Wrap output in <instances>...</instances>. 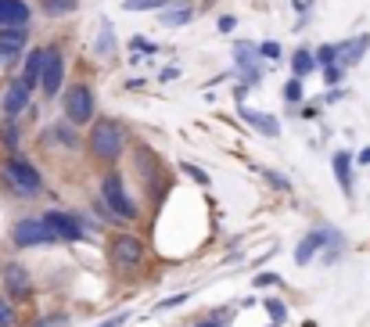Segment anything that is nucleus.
Listing matches in <instances>:
<instances>
[{
	"mask_svg": "<svg viewBox=\"0 0 370 327\" xmlns=\"http://www.w3.org/2000/svg\"><path fill=\"white\" fill-rule=\"evenodd\" d=\"M87 148L98 162H119L122 151H126V130L119 119H98L90 126V137H87Z\"/></svg>",
	"mask_w": 370,
	"mask_h": 327,
	"instance_id": "nucleus-1",
	"label": "nucleus"
},
{
	"mask_svg": "<svg viewBox=\"0 0 370 327\" xmlns=\"http://www.w3.org/2000/svg\"><path fill=\"white\" fill-rule=\"evenodd\" d=\"M4 180L14 194H22V198H33L43 191V177H40V169L33 162H25L22 155H11V159L4 162Z\"/></svg>",
	"mask_w": 370,
	"mask_h": 327,
	"instance_id": "nucleus-2",
	"label": "nucleus"
},
{
	"mask_svg": "<svg viewBox=\"0 0 370 327\" xmlns=\"http://www.w3.org/2000/svg\"><path fill=\"white\" fill-rule=\"evenodd\" d=\"M101 198H105V209L116 216V220H137V205H133V198L126 194L122 173H108L101 180Z\"/></svg>",
	"mask_w": 370,
	"mask_h": 327,
	"instance_id": "nucleus-3",
	"label": "nucleus"
},
{
	"mask_svg": "<svg viewBox=\"0 0 370 327\" xmlns=\"http://www.w3.org/2000/svg\"><path fill=\"white\" fill-rule=\"evenodd\" d=\"M94 112H98V101H94V87L90 83H76L65 93V119L72 126H87L94 122Z\"/></svg>",
	"mask_w": 370,
	"mask_h": 327,
	"instance_id": "nucleus-4",
	"label": "nucleus"
},
{
	"mask_svg": "<svg viewBox=\"0 0 370 327\" xmlns=\"http://www.w3.org/2000/svg\"><path fill=\"white\" fill-rule=\"evenodd\" d=\"M111 262H116V270H137L144 262V241L133 234H116L111 238Z\"/></svg>",
	"mask_w": 370,
	"mask_h": 327,
	"instance_id": "nucleus-5",
	"label": "nucleus"
},
{
	"mask_svg": "<svg viewBox=\"0 0 370 327\" xmlns=\"http://www.w3.org/2000/svg\"><path fill=\"white\" fill-rule=\"evenodd\" d=\"M61 80H65V54H61V47H47L43 72H40V87H43L47 98H54L61 90Z\"/></svg>",
	"mask_w": 370,
	"mask_h": 327,
	"instance_id": "nucleus-6",
	"label": "nucleus"
},
{
	"mask_svg": "<svg viewBox=\"0 0 370 327\" xmlns=\"http://www.w3.org/2000/svg\"><path fill=\"white\" fill-rule=\"evenodd\" d=\"M58 241L51 230H47L43 220H22L19 227H14V245L19 248H33V245H51Z\"/></svg>",
	"mask_w": 370,
	"mask_h": 327,
	"instance_id": "nucleus-7",
	"label": "nucleus"
},
{
	"mask_svg": "<svg viewBox=\"0 0 370 327\" xmlns=\"http://www.w3.org/2000/svg\"><path fill=\"white\" fill-rule=\"evenodd\" d=\"M29 98H33V83H25V80H11L8 90H4V115L14 119V115H22L25 108H29Z\"/></svg>",
	"mask_w": 370,
	"mask_h": 327,
	"instance_id": "nucleus-8",
	"label": "nucleus"
},
{
	"mask_svg": "<svg viewBox=\"0 0 370 327\" xmlns=\"http://www.w3.org/2000/svg\"><path fill=\"white\" fill-rule=\"evenodd\" d=\"M43 223L61 241H79V238H83V227H79V220H76V216H69V212H47Z\"/></svg>",
	"mask_w": 370,
	"mask_h": 327,
	"instance_id": "nucleus-9",
	"label": "nucleus"
},
{
	"mask_svg": "<svg viewBox=\"0 0 370 327\" xmlns=\"http://www.w3.org/2000/svg\"><path fill=\"white\" fill-rule=\"evenodd\" d=\"M234 58H237V69L245 72V83H259L263 80V69H259V47L252 43H237L234 47Z\"/></svg>",
	"mask_w": 370,
	"mask_h": 327,
	"instance_id": "nucleus-10",
	"label": "nucleus"
},
{
	"mask_svg": "<svg viewBox=\"0 0 370 327\" xmlns=\"http://www.w3.org/2000/svg\"><path fill=\"white\" fill-rule=\"evenodd\" d=\"M367 47H370L367 33L352 36V40H342V43H334V61H342V69H349V65H356V61H363Z\"/></svg>",
	"mask_w": 370,
	"mask_h": 327,
	"instance_id": "nucleus-11",
	"label": "nucleus"
},
{
	"mask_svg": "<svg viewBox=\"0 0 370 327\" xmlns=\"http://www.w3.org/2000/svg\"><path fill=\"white\" fill-rule=\"evenodd\" d=\"M334 238V230H313L309 238H305L298 248H295V262H302V267H309V259L320 252V248H324L327 241Z\"/></svg>",
	"mask_w": 370,
	"mask_h": 327,
	"instance_id": "nucleus-12",
	"label": "nucleus"
},
{
	"mask_svg": "<svg viewBox=\"0 0 370 327\" xmlns=\"http://www.w3.org/2000/svg\"><path fill=\"white\" fill-rule=\"evenodd\" d=\"M29 4L25 0H0V29L4 25H25L29 22Z\"/></svg>",
	"mask_w": 370,
	"mask_h": 327,
	"instance_id": "nucleus-13",
	"label": "nucleus"
},
{
	"mask_svg": "<svg viewBox=\"0 0 370 327\" xmlns=\"http://www.w3.org/2000/svg\"><path fill=\"white\" fill-rule=\"evenodd\" d=\"M241 115H245L248 126L259 130L263 137H277V133H281V122L273 119V115H266V112H252V108H241Z\"/></svg>",
	"mask_w": 370,
	"mask_h": 327,
	"instance_id": "nucleus-14",
	"label": "nucleus"
},
{
	"mask_svg": "<svg viewBox=\"0 0 370 327\" xmlns=\"http://www.w3.org/2000/svg\"><path fill=\"white\" fill-rule=\"evenodd\" d=\"M4 284H8V291L14 295V299H25V295H29V273L19 267V262H8V270H4Z\"/></svg>",
	"mask_w": 370,
	"mask_h": 327,
	"instance_id": "nucleus-15",
	"label": "nucleus"
},
{
	"mask_svg": "<svg viewBox=\"0 0 370 327\" xmlns=\"http://www.w3.org/2000/svg\"><path fill=\"white\" fill-rule=\"evenodd\" d=\"M334 177L342 183V191L352 194V155L349 151H334Z\"/></svg>",
	"mask_w": 370,
	"mask_h": 327,
	"instance_id": "nucleus-16",
	"label": "nucleus"
},
{
	"mask_svg": "<svg viewBox=\"0 0 370 327\" xmlns=\"http://www.w3.org/2000/svg\"><path fill=\"white\" fill-rule=\"evenodd\" d=\"M25 43H29L25 25H4V29H0V47H8V51H22Z\"/></svg>",
	"mask_w": 370,
	"mask_h": 327,
	"instance_id": "nucleus-17",
	"label": "nucleus"
},
{
	"mask_svg": "<svg viewBox=\"0 0 370 327\" xmlns=\"http://www.w3.org/2000/svg\"><path fill=\"white\" fill-rule=\"evenodd\" d=\"M43 54H47L43 47H36V51H29V54H25V72H22V80H25V83H33V87L40 83V72H43Z\"/></svg>",
	"mask_w": 370,
	"mask_h": 327,
	"instance_id": "nucleus-18",
	"label": "nucleus"
},
{
	"mask_svg": "<svg viewBox=\"0 0 370 327\" xmlns=\"http://www.w3.org/2000/svg\"><path fill=\"white\" fill-rule=\"evenodd\" d=\"M184 0H122V8L126 11H155V8H180Z\"/></svg>",
	"mask_w": 370,
	"mask_h": 327,
	"instance_id": "nucleus-19",
	"label": "nucleus"
},
{
	"mask_svg": "<svg viewBox=\"0 0 370 327\" xmlns=\"http://www.w3.org/2000/svg\"><path fill=\"white\" fill-rule=\"evenodd\" d=\"M191 19H195V8H191V4H180V8L162 11V22H166V25H187Z\"/></svg>",
	"mask_w": 370,
	"mask_h": 327,
	"instance_id": "nucleus-20",
	"label": "nucleus"
},
{
	"mask_svg": "<svg viewBox=\"0 0 370 327\" xmlns=\"http://www.w3.org/2000/svg\"><path fill=\"white\" fill-rule=\"evenodd\" d=\"M316 69V58L309 54V51H295V58H292V72L298 76V80H302V76H309Z\"/></svg>",
	"mask_w": 370,
	"mask_h": 327,
	"instance_id": "nucleus-21",
	"label": "nucleus"
},
{
	"mask_svg": "<svg viewBox=\"0 0 370 327\" xmlns=\"http://www.w3.org/2000/svg\"><path fill=\"white\" fill-rule=\"evenodd\" d=\"M40 4H43V11L51 14V19H61V14H69V11L79 8V0H40Z\"/></svg>",
	"mask_w": 370,
	"mask_h": 327,
	"instance_id": "nucleus-22",
	"label": "nucleus"
},
{
	"mask_svg": "<svg viewBox=\"0 0 370 327\" xmlns=\"http://www.w3.org/2000/svg\"><path fill=\"white\" fill-rule=\"evenodd\" d=\"M111 47H116V36H111V25L105 22V25H101V40H98V54H101V58L111 54Z\"/></svg>",
	"mask_w": 370,
	"mask_h": 327,
	"instance_id": "nucleus-23",
	"label": "nucleus"
},
{
	"mask_svg": "<svg viewBox=\"0 0 370 327\" xmlns=\"http://www.w3.org/2000/svg\"><path fill=\"white\" fill-rule=\"evenodd\" d=\"M0 137H4V144L14 151V148H19V126H14V119H8L4 122V130H0Z\"/></svg>",
	"mask_w": 370,
	"mask_h": 327,
	"instance_id": "nucleus-24",
	"label": "nucleus"
},
{
	"mask_svg": "<svg viewBox=\"0 0 370 327\" xmlns=\"http://www.w3.org/2000/svg\"><path fill=\"white\" fill-rule=\"evenodd\" d=\"M302 93H305V90H302V80H298V76H292V80L284 83V98H287V101H302Z\"/></svg>",
	"mask_w": 370,
	"mask_h": 327,
	"instance_id": "nucleus-25",
	"label": "nucleus"
},
{
	"mask_svg": "<svg viewBox=\"0 0 370 327\" xmlns=\"http://www.w3.org/2000/svg\"><path fill=\"white\" fill-rule=\"evenodd\" d=\"M266 313L273 317V324H284V317H287V309H284V302H277V299H270V302H266Z\"/></svg>",
	"mask_w": 370,
	"mask_h": 327,
	"instance_id": "nucleus-26",
	"label": "nucleus"
},
{
	"mask_svg": "<svg viewBox=\"0 0 370 327\" xmlns=\"http://www.w3.org/2000/svg\"><path fill=\"white\" fill-rule=\"evenodd\" d=\"M313 58H316V65H334V43H324Z\"/></svg>",
	"mask_w": 370,
	"mask_h": 327,
	"instance_id": "nucleus-27",
	"label": "nucleus"
},
{
	"mask_svg": "<svg viewBox=\"0 0 370 327\" xmlns=\"http://www.w3.org/2000/svg\"><path fill=\"white\" fill-rule=\"evenodd\" d=\"M342 65H338V61H334V65H324V80H327V87H334V83H342Z\"/></svg>",
	"mask_w": 370,
	"mask_h": 327,
	"instance_id": "nucleus-28",
	"label": "nucleus"
},
{
	"mask_svg": "<svg viewBox=\"0 0 370 327\" xmlns=\"http://www.w3.org/2000/svg\"><path fill=\"white\" fill-rule=\"evenodd\" d=\"M11 320H14L11 302H8V299H0V327H11Z\"/></svg>",
	"mask_w": 370,
	"mask_h": 327,
	"instance_id": "nucleus-29",
	"label": "nucleus"
},
{
	"mask_svg": "<svg viewBox=\"0 0 370 327\" xmlns=\"http://www.w3.org/2000/svg\"><path fill=\"white\" fill-rule=\"evenodd\" d=\"M184 173H187L191 180H198V183H208V177H205V169H202V166H191V162H184Z\"/></svg>",
	"mask_w": 370,
	"mask_h": 327,
	"instance_id": "nucleus-30",
	"label": "nucleus"
},
{
	"mask_svg": "<svg viewBox=\"0 0 370 327\" xmlns=\"http://www.w3.org/2000/svg\"><path fill=\"white\" fill-rule=\"evenodd\" d=\"M259 54H263V58H270V61H273V58H281V43H273V40H270V43H259Z\"/></svg>",
	"mask_w": 370,
	"mask_h": 327,
	"instance_id": "nucleus-31",
	"label": "nucleus"
},
{
	"mask_svg": "<svg viewBox=\"0 0 370 327\" xmlns=\"http://www.w3.org/2000/svg\"><path fill=\"white\" fill-rule=\"evenodd\" d=\"M273 284H281L277 273H259V277H255V288H273Z\"/></svg>",
	"mask_w": 370,
	"mask_h": 327,
	"instance_id": "nucleus-32",
	"label": "nucleus"
},
{
	"mask_svg": "<svg viewBox=\"0 0 370 327\" xmlns=\"http://www.w3.org/2000/svg\"><path fill=\"white\" fill-rule=\"evenodd\" d=\"M19 54H22V51H8V47H0V65H4V69L14 65V61H19Z\"/></svg>",
	"mask_w": 370,
	"mask_h": 327,
	"instance_id": "nucleus-33",
	"label": "nucleus"
},
{
	"mask_svg": "<svg viewBox=\"0 0 370 327\" xmlns=\"http://www.w3.org/2000/svg\"><path fill=\"white\" fill-rule=\"evenodd\" d=\"M187 295H191V291H180V295H173V299H162V302H158V309H173V306H180V302H187Z\"/></svg>",
	"mask_w": 370,
	"mask_h": 327,
	"instance_id": "nucleus-34",
	"label": "nucleus"
},
{
	"mask_svg": "<svg viewBox=\"0 0 370 327\" xmlns=\"http://www.w3.org/2000/svg\"><path fill=\"white\" fill-rule=\"evenodd\" d=\"M234 25H237V19H234V14H223V19H219V33H230Z\"/></svg>",
	"mask_w": 370,
	"mask_h": 327,
	"instance_id": "nucleus-35",
	"label": "nucleus"
},
{
	"mask_svg": "<svg viewBox=\"0 0 370 327\" xmlns=\"http://www.w3.org/2000/svg\"><path fill=\"white\" fill-rule=\"evenodd\" d=\"M198 327H230V324H227V320H219V317H216V320H205V324H198Z\"/></svg>",
	"mask_w": 370,
	"mask_h": 327,
	"instance_id": "nucleus-36",
	"label": "nucleus"
},
{
	"mask_svg": "<svg viewBox=\"0 0 370 327\" xmlns=\"http://www.w3.org/2000/svg\"><path fill=\"white\" fill-rule=\"evenodd\" d=\"M122 324H126V317H111V320H108V324H101V327H122Z\"/></svg>",
	"mask_w": 370,
	"mask_h": 327,
	"instance_id": "nucleus-37",
	"label": "nucleus"
},
{
	"mask_svg": "<svg viewBox=\"0 0 370 327\" xmlns=\"http://www.w3.org/2000/svg\"><path fill=\"white\" fill-rule=\"evenodd\" d=\"M360 162H363V166H370V148H367V151H360Z\"/></svg>",
	"mask_w": 370,
	"mask_h": 327,
	"instance_id": "nucleus-38",
	"label": "nucleus"
},
{
	"mask_svg": "<svg viewBox=\"0 0 370 327\" xmlns=\"http://www.w3.org/2000/svg\"><path fill=\"white\" fill-rule=\"evenodd\" d=\"M273 327H281V324H273Z\"/></svg>",
	"mask_w": 370,
	"mask_h": 327,
	"instance_id": "nucleus-39",
	"label": "nucleus"
}]
</instances>
